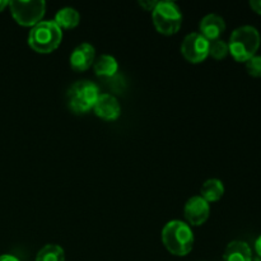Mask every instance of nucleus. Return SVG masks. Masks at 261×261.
I'll return each mask as SVG.
<instances>
[{
    "label": "nucleus",
    "mask_w": 261,
    "mask_h": 261,
    "mask_svg": "<svg viewBox=\"0 0 261 261\" xmlns=\"http://www.w3.org/2000/svg\"><path fill=\"white\" fill-rule=\"evenodd\" d=\"M157 3L158 2H150V0H148V2H139V5L144 8L145 10H153L155 5H157Z\"/></svg>",
    "instance_id": "nucleus-19"
},
{
    "label": "nucleus",
    "mask_w": 261,
    "mask_h": 261,
    "mask_svg": "<svg viewBox=\"0 0 261 261\" xmlns=\"http://www.w3.org/2000/svg\"><path fill=\"white\" fill-rule=\"evenodd\" d=\"M96 60V50L91 43H81L70 55V65L74 70L84 71Z\"/></svg>",
    "instance_id": "nucleus-10"
},
{
    "label": "nucleus",
    "mask_w": 261,
    "mask_h": 261,
    "mask_svg": "<svg viewBox=\"0 0 261 261\" xmlns=\"http://www.w3.org/2000/svg\"><path fill=\"white\" fill-rule=\"evenodd\" d=\"M224 186L223 182L218 178H209L203 184L200 189V196L205 201H218L223 196Z\"/></svg>",
    "instance_id": "nucleus-14"
},
{
    "label": "nucleus",
    "mask_w": 261,
    "mask_h": 261,
    "mask_svg": "<svg viewBox=\"0 0 261 261\" xmlns=\"http://www.w3.org/2000/svg\"><path fill=\"white\" fill-rule=\"evenodd\" d=\"M250 7H251L252 10L256 12L257 14H261V0H251V2H250Z\"/></svg>",
    "instance_id": "nucleus-20"
},
{
    "label": "nucleus",
    "mask_w": 261,
    "mask_h": 261,
    "mask_svg": "<svg viewBox=\"0 0 261 261\" xmlns=\"http://www.w3.org/2000/svg\"><path fill=\"white\" fill-rule=\"evenodd\" d=\"M54 22L60 28L69 30V28H74L79 24V22H81V15H79L78 10H75L74 8L65 7L56 13Z\"/></svg>",
    "instance_id": "nucleus-15"
},
{
    "label": "nucleus",
    "mask_w": 261,
    "mask_h": 261,
    "mask_svg": "<svg viewBox=\"0 0 261 261\" xmlns=\"http://www.w3.org/2000/svg\"><path fill=\"white\" fill-rule=\"evenodd\" d=\"M93 110L94 114L103 120H116L121 115V106L119 101L110 93L99 94Z\"/></svg>",
    "instance_id": "nucleus-9"
},
{
    "label": "nucleus",
    "mask_w": 261,
    "mask_h": 261,
    "mask_svg": "<svg viewBox=\"0 0 261 261\" xmlns=\"http://www.w3.org/2000/svg\"><path fill=\"white\" fill-rule=\"evenodd\" d=\"M0 261H20L18 257L13 256V255H0Z\"/></svg>",
    "instance_id": "nucleus-21"
},
{
    "label": "nucleus",
    "mask_w": 261,
    "mask_h": 261,
    "mask_svg": "<svg viewBox=\"0 0 261 261\" xmlns=\"http://www.w3.org/2000/svg\"><path fill=\"white\" fill-rule=\"evenodd\" d=\"M181 53L190 63H201L209 56V41L200 33H190L184 38Z\"/></svg>",
    "instance_id": "nucleus-7"
},
{
    "label": "nucleus",
    "mask_w": 261,
    "mask_h": 261,
    "mask_svg": "<svg viewBox=\"0 0 261 261\" xmlns=\"http://www.w3.org/2000/svg\"><path fill=\"white\" fill-rule=\"evenodd\" d=\"M211 206L201 196H193L185 204V218L191 226H201L209 218Z\"/></svg>",
    "instance_id": "nucleus-8"
},
{
    "label": "nucleus",
    "mask_w": 261,
    "mask_h": 261,
    "mask_svg": "<svg viewBox=\"0 0 261 261\" xmlns=\"http://www.w3.org/2000/svg\"><path fill=\"white\" fill-rule=\"evenodd\" d=\"M223 261H252V252L244 241H232L223 255Z\"/></svg>",
    "instance_id": "nucleus-12"
},
{
    "label": "nucleus",
    "mask_w": 261,
    "mask_h": 261,
    "mask_svg": "<svg viewBox=\"0 0 261 261\" xmlns=\"http://www.w3.org/2000/svg\"><path fill=\"white\" fill-rule=\"evenodd\" d=\"M246 71L254 78H261V56L255 55L246 61Z\"/></svg>",
    "instance_id": "nucleus-18"
},
{
    "label": "nucleus",
    "mask_w": 261,
    "mask_h": 261,
    "mask_svg": "<svg viewBox=\"0 0 261 261\" xmlns=\"http://www.w3.org/2000/svg\"><path fill=\"white\" fill-rule=\"evenodd\" d=\"M261 37L259 31L252 25H242L232 32L228 42V50L233 59L240 63H246L256 55Z\"/></svg>",
    "instance_id": "nucleus-1"
},
{
    "label": "nucleus",
    "mask_w": 261,
    "mask_h": 261,
    "mask_svg": "<svg viewBox=\"0 0 261 261\" xmlns=\"http://www.w3.org/2000/svg\"><path fill=\"white\" fill-rule=\"evenodd\" d=\"M36 261H65V254L58 245H46L38 251Z\"/></svg>",
    "instance_id": "nucleus-16"
},
{
    "label": "nucleus",
    "mask_w": 261,
    "mask_h": 261,
    "mask_svg": "<svg viewBox=\"0 0 261 261\" xmlns=\"http://www.w3.org/2000/svg\"><path fill=\"white\" fill-rule=\"evenodd\" d=\"M152 17L155 30L166 36L177 33L182 23V13L173 2H158L152 10Z\"/></svg>",
    "instance_id": "nucleus-4"
},
{
    "label": "nucleus",
    "mask_w": 261,
    "mask_h": 261,
    "mask_svg": "<svg viewBox=\"0 0 261 261\" xmlns=\"http://www.w3.org/2000/svg\"><path fill=\"white\" fill-rule=\"evenodd\" d=\"M119 64L111 55H101L94 60V73L103 78H112L117 74Z\"/></svg>",
    "instance_id": "nucleus-13"
},
{
    "label": "nucleus",
    "mask_w": 261,
    "mask_h": 261,
    "mask_svg": "<svg viewBox=\"0 0 261 261\" xmlns=\"http://www.w3.org/2000/svg\"><path fill=\"white\" fill-rule=\"evenodd\" d=\"M226 30V23L222 17L217 14H208L200 22V35L208 41L218 40Z\"/></svg>",
    "instance_id": "nucleus-11"
},
{
    "label": "nucleus",
    "mask_w": 261,
    "mask_h": 261,
    "mask_svg": "<svg viewBox=\"0 0 261 261\" xmlns=\"http://www.w3.org/2000/svg\"><path fill=\"white\" fill-rule=\"evenodd\" d=\"M255 250H256L259 257H261V234L259 237H257L256 241H255Z\"/></svg>",
    "instance_id": "nucleus-22"
},
{
    "label": "nucleus",
    "mask_w": 261,
    "mask_h": 261,
    "mask_svg": "<svg viewBox=\"0 0 261 261\" xmlns=\"http://www.w3.org/2000/svg\"><path fill=\"white\" fill-rule=\"evenodd\" d=\"M61 38V28L54 20H43L31 30L28 35V43L37 53L48 54L59 47Z\"/></svg>",
    "instance_id": "nucleus-3"
},
{
    "label": "nucleus",
    "mask_w": 261,
    "mask_h": 261,
    "mask_svg": "<svg viewBox=\"0 0 261 261\" xmlns=\"http://www.w3.org/2000/svg\"><path fill=\"white\" fill-rule=\"evenodd\" d=\"M228 43L224 42L223 40L218 38V40L209 41V55L216 60H222L228 55Z\"/></svg>",
    "instance_id": "nucleus-17"
},
{
    "label": "nucleus",
    "mask_w": 261,
    "mask_h": 261,
    "mask_svg": "<svg viewBox=\"0 0 261 261\" xmlns=\"http://www.w3.org/2000/svg\"><path fill=\"white\" fill-rule=\"evenodd\" d=\"M252 261H261V257H259V256H257V257H256V259H252Z\"/></svg>",
    "instance_id": "nucleus-24"
},
{
    "label": "nucleus",
    "mask_w": 261,
    "mask_h": 261,
    "mask_svg": "<svg viewBox=\"0 0 261 261\" xmlns=\"http://www.w3.org/2000/svg\"><path fill=\"white\" fill-rule=\"evenodd\" d=\"M8 5H9V2H7V0H0V12L4 10L5 7H8Z\"/></svg>",
    "instance_id": "nucleus-23"
},
{
    "label": "nucleus",
    "mask_w": 261,
    "mask_h": 261,
    "mask_svg": "<svg viewBox=\"0 0 261 261\" xmlns=\"http://www.w3.org/2000/svg\"><path fill=\"white\" fill-rule=\"evenodd\" d=\"M162 241L171 254L185 256L193 250L194 233L185 222L171 221L163 227Z\"/></svg>",
    "instance_id": "nucleus-2"
},
{
    "label": "nucleus",
    "mask_w": 261,
    "mask_h": 261,
    "mask_svg": "<svg viewBox=\"0 0 261 261\" xmlns=\"http://www.w3.org/2000/svg\"><path fill=\"white\" fill-rule=\"evenodd\" d=\"M13 18L22 25H33L40 23L45 15L46 3L43 0L35 2H9Z\"/></svg>",
    "instance_id": "nucleus-6"
},
{
    "label": "nucleus",
    "mask_w": 261,
    "mask_h": 261,
    "mask_svg": "<svg viewBox=\"0 0 261 261\" xmlns=\"http://www.w3.org/2000/svg\"><path fill=\"white\" fill-rule=\"evenodd\" d=\"M99 97V89L93 82H75L68 91V105L75 114H86L93 109Z\"/></svg>",
    "instance_id": "nucleus-5"
}]
</instances>
